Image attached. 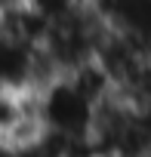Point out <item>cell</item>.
<instances>
[{
    "label": "cell",
    "instance_id": "obj_1",
    "mask_svg": "<svg viewBox=\"0 0 151 157\" xmlns=\"http://www.w3.org/2000/svg\"><path fill=\"white\" fill-rule=\"evenodd\" d=\"M40 108H43V120L46 129L65 132V136H77V132H90V117H93V105L83 102L74 86L65 80H56L49 90L40 93Z\"/></svg>",
    "mask_w": 151,
    "mask_h": 157
}]
</instances>
